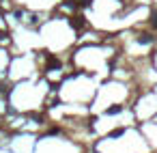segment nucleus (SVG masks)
Segmentation results:
<instances>
[{"mask_svg":"<svg viewBox=\"0 0 157 153\" xmlns=\"http://www.w3.org/2000/svg\"><path fill=\"white\" fill-rule=\"evenodd\" d=\"M121 110H123L121 106H114V108H108V110H106V114H118Z\"/></svg>","mask_w":157,"mask_h":153,"instance_id":"1","label":"nucleus"},{"mask_svg":"<svg viewBox=\"0 0 157 153\" xmlns=\"http://www.w3.org/2000/svg\"><path fill=\"white\" fill-rule=\"evenodd\" d=\"M123 134H125V129H123V127H118V129H114V132H112L110 136H112V138H118V136H123Z\"/></svg>","mask_w":157,"mask_h":153,"instance_id":"2","label":"nucleus"},{"mask_svg":"<svg viewBox=\"0 0 157 153\" xmlns=\"http://www.w3.org/2000/svg\"><path fill=\"white\" fill-rule=\"evenodd\" d=\"M138 41H140V43H151L153 39H151L149 35H140V37H138Z\"/></svg>","mask_w":157,"mask_h":153,"instance_id":"3","label":"nucleus"},{"mask_svg":"<svg viewBox=\"0 0 157 153\" xmlns=\"http://www.w3.org/2000/svg\"><path fill=\"white\" fill-rule=\"evenodd\" d=\"M153 24H155V26H157V15H155V17H153Z\"/></svg>","mask_w":157,"mask_h":153,"instance_id":"4","label":"nucleus"}]
</instances>
